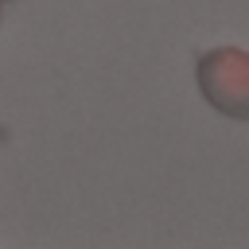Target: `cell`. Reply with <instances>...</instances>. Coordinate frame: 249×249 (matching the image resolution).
<instances>
[{"label": "cell", "mask_w": 249, "mask_h": 249, "mask_svg": "<svg viewBox=\"0 0 249 249\" xmlns=\"http://www.w3.org/2000/svg\"><path fill=\"white\" fill-rule=\"evenodd\" d=\"M198 89L218 113L249 121V51L218 47L198 54Z\"/></svg>", "instance_id": "1"}]
</instances>
